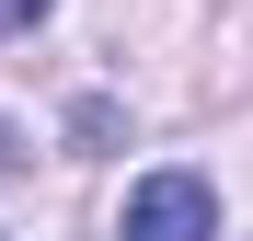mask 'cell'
I'll use <instances>...</instances> for the list:
<instances>
[{"label":"cell","mask_w":253,"mask_h":241,"mask_svg":"<svg viewBox=\"0 0 253 241\" xmlns=\"http://www.w3.org/2000/svg\"><path fill=\"white\" fill-rule=\"evenodd\" d=\"M126 241H219V195L196 172H150L126 195Z\"/></svg>","instance_id":"cell-1"},{"label":"cell","mask_w":253,"mask_h":241,"mask_svg":"<svg viewBox=\"0 0 253 241\" xmlns=\"http://www.w3.org/2000/svg\"><path fill=\"white\" fill-rule=\"evenodd\" d=\"M35 12H46V0H0V34H23V23H35Z\"/></svg>","instance_id":"cell-2"},{"label":"cell","mask_w":253,"mask_h":241,"mask_svg":"<svg viewBox=\"0 0 253 241\" xmlns=\"http://www.w3.org/2000/svg\"><path fill=\"white\" fill-rule=\"evenodd\" d=\"M0 172H12V127H0Z\"/></svg>","instance_id":"cell-3"}]
</instances>
